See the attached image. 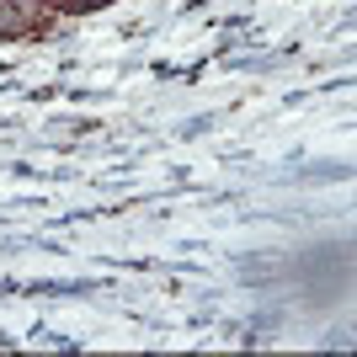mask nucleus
<instances>
[{"label":"nucleus","instance_id":"1","mask_svg":"<svg viewBox=\"0 0 357 357\" xmlns=\"http://www.w3.org/2000/svg\"><path fill=\"white\" fill-rule=\"evenodd\" d=\"M112 0H59V16H80V11H102Z\"/></svg>","mask_w":357,"mask_h":357}]
</instances>
